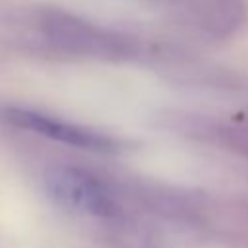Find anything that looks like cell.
Here are the masks:
<instances>
[{"mask_svg":"<svg viewBox=\"0 0 248 248\" xmlns=\"http://www.w3.org/2000/svg\"><path fill=\"white\" fill-rule=\"evenodd\" d=\"M37 23L45 39L66 54L114 62L132 58L138 48L132 37L58 8L43 10Z\"/></svg>","mask_w":248,"mask_h":248,"instance_id":"cell-1","label":"cell"},{"mask_svg":"<svg viewBox=\"0 0 248 248\" xmlns=\"http://www.w3.org/2000/svg\"><path fill=\"white\" fill-rule=\"evenodd\" d=\"M48 196L74 213L110 217L118 211V200L107 180L81 167H54L45 174Z\"/></svg>","mask_w":248,"mask_h":248,"instance_id":"cell-2","label":"cell"},{"mask_svg":"<svg viewBox=\"0 0 248 248\" xmlns=\"http://www.w3.org/2000/svg\"><path fill=\"white\" fill-rule=\"evenodd\" d=\"M6 118L17 128L31 130L33 134L45 136L48 140H54V141H60L66 145H74V147L87 149V151H112L114 149V141L108 136H105L97 130L74 124V122L60 120V118L45 114V112L12 107V108H8Z\"/></svg>","mask_w":248,"mask_h":248,"instance_id":"cell-3","label":"cell"},{"mask_svg":"<svg viewBox=\"0 0 248 248\" xmlns=\"http://www.w3.org/2000/svg\"><path fill=\"white\" fill-rule=\"evenodd\" d=\"M178 8L188 21L215 37L231 35L246 14L244 0H180Z\"/></svg>","mask_w":248,"mask_h":248,"instance_id":"cell-4","label":"cell"}]
</instances>
